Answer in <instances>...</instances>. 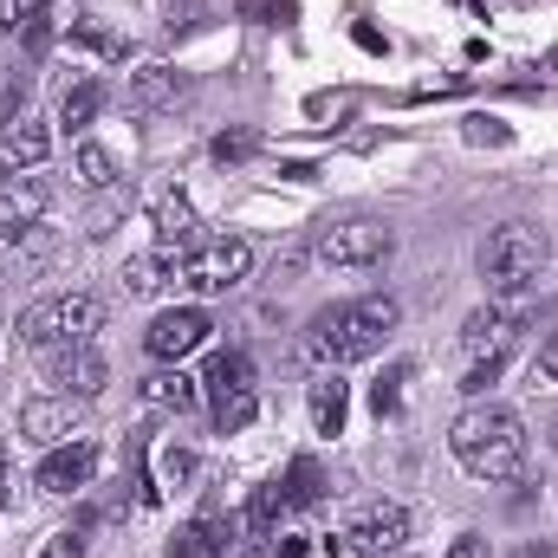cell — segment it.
<instances>
[{"instance_id":"obj_1","label":"cell","mask_w":558,"mask_h":558,"mask_svg":"<svg viewBox=\"0 0 558 558\" xmlns=\"http://www.w3.org/2000/svg\"><path fill=\"white\" fill-rule=\"evenodd\" d=\"M397 325H403V305H397L390 292H364V299H338V305H325V312L312 318L305 344H312V357H318L325 371H338V364H364V357H377L384 338H390Z\"/></svg>"},{"instance_id":"obj_2","label":"cell","mask_w":558,"mask_h":558,"mask_svg":"<svg viewBox=\"0 0 558 558\" xmlns=\"http://www.w3.org/2000/svg\"><path fill=\"white\" fill-rule=\"evenodd\" d=\"M448 448H454V461L474 481H520V468H526V428H520L513 410H500V403L461 410L454 428H448Z\"/></svg>"},{"instance_id":"obj_3","label":"cell","mask_w":558,"mask_h":558,"mask_svg":"<svg viewBox=\"0 0 558 558\" xmlns=\"http://www.w3.org/2000/svg\"><path fill=\"white\" fill-rule=\"evenodd\" d=\"M546 260H553V247H546V234L526 228V221H500V228L481 241V279H487L494 292H526L533 279L546 274Z\"/></svg>"},{"instance_id":"obj_4","label":"cell","mask_w":558,"mask_h":558,"mask_svg":"<svg viewBox=\"0 0 558 558\" xmlns=\"http://www.w3.org/2000/svg\"><path fill=\"white\" fill-rule=\"evenodd\" d=\"M98 325H105V305L92 292H52L20 318V338L46 357V351H65V344H92Z\"/></svg>"},{"instance_id":"obj_5","label":"cell","mask_w":558,"mask_h":558,"mask_svg":"<svg viewBox=\"0 0 558 558\" xmlns=\"http://www.w3.org/2000/svg\"><path fill=\"white\" fill-rule=\"evenodd\" d=\"M390 247H397L390 221H371V215H344V221H325V228L312 234V260L351 267V274H357V267H384Z\"/></svg>"},{"instance_id":"obj_6","label":"cell","mask_w":558,"mask_h":558,"mask_svg":"<svg viewBox=\"0 0 558 558\" xmlns=\"http://www.w3.org/2000/svg\"><path fill=\"white\" fill-rule=\"evenodd\" d=\"M526 331V299L520 292H500L494 305H474L468 325H461V357L468 364H507V351L520 344Z\"/></svg>"},{"instance_id":"obj_7","label":"cell","mask_w":558,"mask_h":558,"mask_svg":"<svg viewBox=\"0 0 558 558\" xmlns=\"http://www.w3.org/2000/svg\"><path fill=\"white\" fill-rule=\"evenodd\" d=\"M202 390H208V410H215V428H221V435H234V428H247V422L260 416L254 364H247L241 351H215V357H208Z\"/></svg>"},{"instance_id":"obj_8","label":"cell","mask_w":558,"mask_h":558,"mask_svg":"<svg viewBox=\"0 0 558 558\" xmlns=\"http://www.w3.org/2000/svg\"><path fill=\"white\" fill-rule=\"evenodd\" d=\"M410 539V513L397 507V500H364L351 520H344V533L338 539H325V553H357V558H377V553H397Z\"/></svg>"},{"instance_id":"obj_9","label":"cell","mask_w":558,"mask_h":558,"mask_svg":"<svg viewBox=\"0 0 558 558\" xmlns=\"http://www.w3.org/2000/svg\"><path fill=\"white\" fill-rule=\"evenodd\" d=\"M254 267V241H241V234H215V241H202L189 260H182V286H195V292H234L241 279Z\"/></svg>"},{"instance_id":"obj_10","label":"cell","mask_w":558,"mask_h":558,"mask_svg":"<svg viewBox=\"0 0 558 558\" xmlns=\"http://www.w3.org/2000/svg\"><path fill=\"white\" fill-rule=\"evenodd\" d=\"M208 312L202 305H175V312H156L149 318V331H143V351L156 357V364H182V357H195L202 344H208Z\"/></svg>"},{"instance_id":"obj_11","label":"cell","mask_w":558,"mask_h":558,"mask_svg":"<svg viewBox=\"0 0 558 558\" xmlns=\"http://www.w3.org/2000/svg\"><path fill=\"white\" fill-rule=\"evenodd\" d=\"M92 474H98V441L72 435V441L46 448V461H39L33 487H39V494H52V500H65V494H85V487H92Z\"/></svg>"},{"instance_id":"obj_12","label":"cell","mask_w":558,"mask_h":558,"mask_svg":"<svg viewBox=\"0 0 558 558\" xmlns=\"http://www.w3.org/2000/svg\"><path fill=\"white\" fill-rule=\"evenodd\" d=\"M46 384L59 390V397H98L105 384H111V364H105V351L98 344H65V351H46Z\"/></svg>"},{"instance_id":"obj_13","label":"cell","mask_w":558,"mask_h":558,"mask_svg":"<svg viewBox=\"0 0 558 558\" xmlns=\"http://www.w3.org/2000/svg\"><path fill=\"white\" fill-rule=\"evenodd\" d=\"M46 208H52V189L39 175H7L0 182V241H20L26 228H39Z\"/></svg>"},{"instance_id":"obj_14","label":"cell","mask_w":558,"mask_h":558,"mask_svg":"<svg viewBox=\"0 0 558 558\" xmlns=\"http://www.w3.org/2000/svg\"><path fill=\"white\" fill-rule=\"evenodd\" d=\"M195 247H202V234H195V208H189L182 195H162V202H156V254L182 267Z\"/></svg>"},{"instance_id":"obj_15","label":"cell","mask_w":558,"mask_h":558,"mask_svg":"<svg viewBox=\"0 0 558 558\" xmlns=\"http://www.w3.org/2000/svg\"><path fill=\"white\" fill-rule=\"evenodd\" d=\"M182 98H189V72H175V65H143V72H131V111H143V118L175 111Z\"/></svg>"},{"instance_id":"obj_16","label":"cell","mask_w":558,"mask_h":558,"mask_svg":"<svg viewBox=\"0 0 558 558\" xmlns=\"http://www.w3.org/2000/svg\"><path fill=\"white\" fill-rule=\"evenodd\" d=\"M52 156V131L39 118H20L0 131V175H20V169H39Z\"/></svg>"},{"instance_id":"obj_17","label":"cell","mask_w":558,"mask_h":558,"mask_svg":"<svg viewBox=\"0 0 558 558\" xmlns=\"http://www.w3.org/2000/svg\"><path fill=\"white\" fill-rule=\"evenodd\" d=\"M20 435H26V441H46V448L72 441V435H78V397H59V403H26V410H20Z\"/></svg>"},{"instance_id":"obj_18","label":"cell","mask_w":558,"mask_h":558,"mask_svg":"<svg viewBox=\"0 0 558 558\" xmlns=\"http://www.w3.org/2000/svg\"><path fill=\"white\" fill-rule=\"evenodd\" d=\"M143 403H156V410H175V416H182V410H195V403H202V384H195L182 364H156V371L143 377Z\"/></svg>"},{"instance_id":"obj_19","label":"cell","mask_w":558,"mask_h":558,"mask_svg":"<svg viewBox=\"0 0 558 558\" xmlns=\"http://www.w3.org/2000/svg\"><path fill=\"white\" fill-rule=\"evenodd\" d=\"M344 416H351V384L338 371H318L312 377V428L318 435H344Z\"/></svg>"},{"instance_id":"obj_20","label":"cell","mask_w":558,"mask_h":558,"mask_svg":"<svg viewBox=\"0 0 558 558\" xmlns=\"http://www.w3.org/2000/svg\"><path fill=\"white\" fill-rule=\"evenodd\" d=\"M279 500H286L292 513H305V507H318V500H325V474H318V461H312V454H299V461L286 468Z\"/></svg>"},{"instance_id":"obj_21","label":"cell","mask_w":558,"mask_h":558,"mask_svg":"<svg viewBox=\"0 0 558 558\" xmlns=\"http://www.w3.org/2000/svg\"><path fill=\"white\" fill-rule=\"evenodd\" d=\"M72 175H78V189L105 195V189L118 182V162H111V149H105V143H78V149H72Z\"/></svg>"},{"instance_id":"obj_22","label":"cell","mask_w":558,"mask_h":558,"mask_svg":"<svg viewBox=\"0 0 558 558\" xmlns=\"http://www.w3.org/2000/svg\"><path fill=\"white\" fill-rule=\"evenodd\" d=\"M98 105H105V85H98V78H78V85H65V98H59V124L85 131V124L98 118Z\"/></svg>"},{"instance_id":"obj_23","label":"cell","mask_w":558,"mask_h":558,"mask_svg":"<svg viewBox=\"0 0 558 558\" xmlns=\"http://www.w3.org/2000/svg\"><path fill=\"white\" fill-rule=\"evenodd\" d=\"M26 98H33V72H26V65H13V72H0V131L26 118Z\"/></svg>"},{"instance_id":"obj_24","label":"cell","mask_w":558,"mask_h":558,"mask_svg":"<svg viewBox=\"0 0 558 558\" xmlns=\"http://www.w3.org/2000/svg\"><path fill=\"white\" fill-rule=\"evenodd\" d=\"M169 558H221V539H215V520H189L175 539H169Z\"/></svg>"},{"instance_id":"obj_25","label":"cell","mask_w":558,"mask_h":558,"mask_svg":"<svg viewBox=\"0 0 558 558\" xmlns=\"http://www.w3.org/2000/svg\"><path fill=\"white\" fill-rule=\"evenodd\" d=\"M169 274H182V267H175V260H162V254H143V260L124 267V286H131L137 299H149V292H162V279H169Z\"/></svg>"},{"instance_id":"obj_26","label":"cell","mask_w":558,"mask_h":558,"mask_svg":"<svg viewBox=\"0 0 558 558\" xmlns=\"http://www.w3.org/2000/svg\"><path fill=\"white\" fill-rule=\"evenodd\" d=\"M410 377H416L410 364H390V371L371 384V410H377V416H397V410H403V384H410Z\"/></svg>"},{"instance_id":"obj_27","label":"cell","mask_w":558,"mask_h":558,"mask_svg":"<svg viewBox=\"0 0 558 558\" xmlns=\"http://www.w3.org/2000/svg\"><path fill=\"white\" fill-rule=\"evenodd\" d=\"M182 481H195V448H175V441H169V448L156 454V481H149V487L162 494V487H182Z\"/></svg>"},{"instance_id":"obj_28","label":"cell","mask_w":558,"mask_h":558,"mask_svg":"<svg viewBox=\"0 0 558 558\" xmlns=\"http://www.w3.org/2000/svg\"><path fill=\"white\" fill-rule=\"evenodd\" d=\"M20 33H26V59H46V46H52V13H46V0H33V7H26Z\"/></svg>"},{"instance_id":"obj_29","label":"cell","mask_w":558,"mask_h":558,"mask_svg":"<svg viewBox=\"0 0 558 558\" xmlns=\"http://www.w3.org/2000/svg\"><path fill=\"white\" fill-rule=\"evenodd\" d=\"M260 149V131H221L215 137V162H247Z\"/></svg>"},{"instance_id":"obj_30","label":"cell","mask_w":558,"mask_h":558,"mask_svg":"<svg viewBox=\"0 0 558 558\" xmlns=\"http://www.w3.org/2000/svg\"><path fill=\"white\" fill-rule=\"evenodd\" d=\"M448 558H487V539H481V533H461V539L448 546Z\"/></svg>"},{"instance_id":"obj_31","label":"cell","mask_w":558,"mask_h":558,"mask_svg":"<svg viewBox=\"0 0 558 558\" xmlns=\"http://www.w3.org/2000/svg\"><path fill=\"white\" fill-rule=\"evenodd\" d=\"M539 377L558 384V331H546V344H539Z\"/></svg>"},{"instance_id":"obj_32","label":"cell","mask_w":558,"mask_h":558,"mask_svg":"<svg viewBox=\"0 0 558 558\" xmlns=\"http://www.w3.org/2000/svg\"><path fill=\"white\" fill-rule=\"evenodd\" d=\"M468 137H474V143H507V131H500L494 118H474V124H468Z\"/></svg>"},{"instance_id":"obj_33","label":"cell","mask_w":558,"mask_h":558,"mask_svg":"<svg viewBox=\"0 0 558 558\" xmlns=\"http://www.w3.org/2000/svg\"><path fill=\"white\" fill-rule=\"evenodd\" d=\"M351 39H357V46H364V52H384V33H377V26H364V20H357V26H351Z\"/></svg>"},{"instance_id":"obj_34","label":"cell","mask_w":558,"mask_h":558,"mask_svg":"<svg viewBox=\"0 0 558 558\" xmlns=\"http://www.w3.org/2000/svg\"><path fill=\"white\" fill-rule=\"evenodd\" d=\"M26 7H33V0H26ZM26 7H20V0H0V33H13V26H20V13H26Z\"/></svg>"},{"instance_id":"obj_35","label":"cell","mask_w":558,"mask_h":558,"mask_svg":"<svg viewBox=\"0 0 558 558\" xmlns=\"http://www.w3.org/2000/svg\"><path fill=\"white\" fill-rule=\"evenodd\" d=\"M520 558H558V553H553V546H526Z\"/></svg>"},{"instance_id":"obj_36","label":"cell","mask_w":558,"mask_h":558,"mask_svg":"<svg viewBox=\"0 0 558 558\" xmlns=\"http://www.w3.org/2000/svg\"><path fill=\"white\" fill-rule=\"evenodd\" d=\"M553 448H558V422H553Z\"/></svg>"},{"instance_id":"obj_37","label":"cell","mask_w":558,"mask_h":558,"mask_svg":"<svg viewBox=\"0 0 558 558\" xmlns=\"http://www.w3.org/2000/svg\"><path fill=\"white\" fill-rule=\"evenodd\" d=\"M0 468H7V448H0Z\"/></svg>"}]
</instances>
